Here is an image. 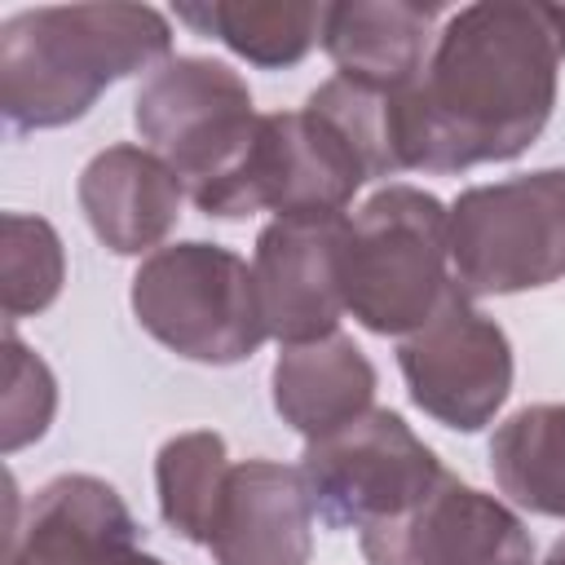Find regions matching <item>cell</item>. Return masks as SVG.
Returning a JSON list of instances; mask_svg holds the SVG:
<instances>
[{"label": "cell", "instance_id": "obj_7", "mask_svg": "<svg viewBox=\"0 0 565 565\" xmlns=\"http://www.w3.org/2000/svg\"><path fill=\"white\" fill-rule=\"evenodd\" d=\"M296 468L309 486L313 516L327 530L358 534L411 512L446 472L433 446L388 406H371L353 424L305 441Z\"/></svg>", "mask_w": 565, "mask_h": 565}, {"label": "cell", "instance_id": "obj_21", "mask_svg": "<svg viewBox=\"0 0 565 565\" xmlns=\"http://www.w3.org/2000/svg\"><path fill=\"white\" fill-rule=\"evenodd\" d=\"M0 411H4L0 415L4 455L22 450L26 441H40L57 411V380L49 362L35 349H26L13 327L4 335V406Z\"/></svg>", "mask_w": 565, "mask_h": 565}, {"label": "cell", "instance_id": "obj_9", "mask_svg": "<svg viewBox=\"0 0 565 565\" xmlns=\"http://www.w3.org/2000/svg\"><path fill=\"white\" fill-rule=\"evenodd\" d=\"M397 366L411 402L455 433L486 428L512 393V344L508 331L472 305L459 287L437 313L402 335Z\"/></svg>", "mask_w": 565, "mask_h": 565}, {"label": "cell", "instance_id": "obj_14", "mask_svg": "<svg viewBox=\"0 0 565 565\" xmlns=\"http://www.w3.org/2000/svg\"><path fill=\"white\" fill-rule=\"evenodd\" d=\"M185 181L150 146H106L79 172V207L115 256H150L172 234Z\"/></svg>", "mask_w": 565, "mask_h": 565}, {"label": "cell", "instance_id": "obj_2", "mask_svg": "<svg viewBox=\"0 0 565 565\" xmlns=\"http://www.w3.org/2000/svg\"><path fill=\"white\" fill-rule=\"evenodd\" d=\"M172 57V22L150 4H44L0 22V110L13 137L75 124L137 71Z\"/></svg>", "mask_w": 565, "mask_h": 565}, {"label": "cell", "instance_id": "obj_15", "mask_svg": "<svg viewBox=\"0 0 565 565\" xmlns=\"http://www.w3.org/2000/svg\"><path fill=\"white\" fill-rule=\"evenodd\" d=\"M441 4L419 0H340L322 13V49L335 75L375 93H406L419 84Z\"/></svg>", "mask_w": 565, "mask_h": 565}, {"label": "cell", "instance_id": "obj_22", "mask_svg": "<svg viewBox=\"0 0 565 565\" xmlns=\"http://www.w3.org/2000/svg\"><path fill=\"white\" fill-rule=\"evenodd\" d=\"M543 565H565V534H561V539H556V543L547 547V556H543Z\"/></svg>", "mask_w": 565, "mask_h": 565}, {"label": "cell", "instance_id": "obj_20", "mask_svg": "<svg viewBox=\"0 0 565 565\" xmlns=\"http://www.w3.org/2000/svg\"><path fill=\"white\" fill-rule=\"evenodd\" d=\"M0 269H4V318L18 322L44 313L66 282V252L57 230L44 216L4 212Z\"/></svg>", "mask_w": 565, "mask_h": 565}, {"label": "cell", "instance_id": "obj_3", "mask_svg": "<svg viewBox=\"0 0 565 565\" xmlns=\"http://www.w3.org/2000/svg\"><path fill=\"white\" fill-rule=\"evenodd\" d=\"M450 207L406 181L375 190L340 238V296L375 335H411L455 291Z\"/></svg>", "mask_w": 565, "mask_h": 565}, {"label": "cell", "instance_id": "obj_11", "mask_svg": "<svg viewBox=\"0 0 565 565\" xmlns=\"http://www.w3.org/2000/svg\"><path fill=\"white\" fill-rule=\"evenodd\" d=\"M344 216H274L256 234L252 278L269 340L305 344L340 331Z\"/></svg>", "mask_w": 565, "mask_h": 565}, {"label": "cell", "instance_id": "obj_19", "mask_svg": "<svg viewBox=\"0 0 565 565\" xmlns=\"http://www.w3.org/2000/svg\"><path fill=\"white\" fill-rule=\"evenodd\" d=\"M230 472V450L225 437L212 428H190L177 433L159 446L154 455V494H159V516L190 543H207V525L221 499Z\"/></svg>", "mask_w": 565, "mask_h": 565}, {"label": "cell", "instance_id": "obj_13", "mask_svg": "<svg viewBox=\"0 0 565 565\" xmlns=\"http://www.w3.org/2000/svg\"><path fill=\"white\" fill-rule=\"evenodd\" d=\"M313 499L300 468L278 459L230 463L207 552L216 565H309L313 556Z\"/></svg>", "mask_w": 565, "mask_h": 565}, {"label": "cell", "instance_id": "obj_17", "mask_svg": "<svg viewBox=\"0 0 565 565\" xmlns=\"http://www.w3.org/2000/svg\"><path fill=\"white\" fill-rule=\"evenodd\" d=\"M322 13L327 4L309 0H199L172 9V18L194 35L221 40L260 71H287L305 62L309 49L322 44Z\"/></svg>", "mask_w": 565, "mask_h": 565}, {"label": "cell", "instance_id": "obj_18", "mask_svg": "<svg viewBox=\"0 0 565 565\" xmlns=\"http://www.w3.org/2000/svg\"><path fill=\"white\" fill-rule=\"evenodd\" d=\"M490 472L516 508L565 521V402L508 415L490 437Z\"/></svg>", "mask_w": 565, "mask_h": 565}, {"label": "cell", "instance_id": "obj_16", "mask_svg": "<svg viewBox=\"0 0 565 565\" xmlns=\"http://www.w3.org/2000/svg\"><path fill=\"white\" fill-rule=\"evenodd\" d=\"M380 375L353 335L331 331L322 340L282 344L269 371L274 411L305 441L327 437L371 411Z\"/></svg>", "mask_w": 565, "mask_h": 565}, {"label": "cell", "instance_id": "obj_5", "mask_svg": "<svg viewBox=\"0 0 565 565\" xmlns=\"http://www.w3.org/2000/svg\"><path fill=\"white\" fill-rule=\"evenodd\" d=\"M132 124L141 141L177 168L185 194L207 216L238 177L260 115L252 106L247 79L230 62L168 57L141 79L132 97Z\"/></svg>", "mask_w": 565, "mask_h": 565}, {"label": "cell", "instance_id": "obj_8", "mask_svg": "<svg viewBox=\"0 0 565 565\" xmlns=\"http://www.w3.org/2000/svg\"><path fill=\"white\" fill-rule=\"evenodd\" d=\"M366 181L371 172L344 128L305 102L300 110L260 115L238 177L225 185L207 216H344V207Z\"/></svg>", "mask_w": 565, "mask_h": 565}, {"label": "cell", "instance_id": "obj_10", "mask_svg": "<svg viewBox=\"0 0 565 565\" xmlns=\"http://www.w3.org/2000/svg\"><path fill=\"white\" fill-rule=\"evenodd\" d=\"M366 565H534L525 521L494 494L441 472L402 516L358 534Z\"/></svg>", "mask_w": 565, "mask_h": 565}, {"label": "cell", "instance_id": "obj_1", "mask_svg": "<svg viewBox=\"0 0 565 565\" xmlns=\"http://www.w3.org/2000/svg\"><path fill=\"white\" fill-rule=\"evenodd\" d=\"M565 9L481 0L455 9L415 88L397 97V168L468 172L525 154L552 119Z\"/></svg>", "mask_w": 565, "mask_h": 565}, {"label": "cell", "instance_id": "obj_6", "mask_svg": "<svg viewBox=\"0 0 565 565\" xmlns=\"http://www.w3.org/2000/svg\"><path fill=\"white\" fill-rule=\"evenodd\" d=\"M450 274L472 300L565 278V168L459 190L450 203Z\"/></svg>", "mask_w": 565, "mask_h": 565}, {"label": "cell", "instance_id": "obj_12", "mask_svg": "<svg viewBox=\"0 0 565 565\" xmlns=\"http://www.w3.org/2000/svg\"><path fill=\"white\" fill-rule=\"evenodd\" d=\"M4 565H168L141 547V525L124 494L88 472L44 481L26 516L9 525Z\"/></svg>", "mask_w": 565, "mask_h": 565}, {"label": "cell", "instance_id": "obj_4", "mask_svg": "<svg viewBox=\"0 0 565 565\" xmlns=\"http://www.w3.org/2000/svg\"><path fill=\"white\" fill-rule=\"evenodd\" d=\"M128 300L137 322L185 362L234 366L269 340L252 265L221 243L185 238L141 256Z\"/></svg>", "mask_w": 565, "mask_h": 565}]
</instances>
